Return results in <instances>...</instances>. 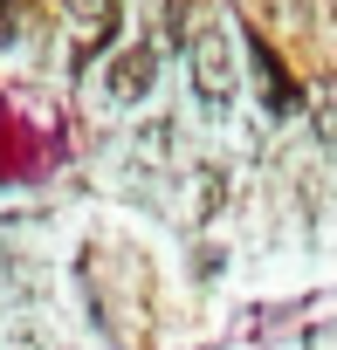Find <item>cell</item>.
Segmentation results:
<instances>
[{"mask_svg": "<svg viewBox=\"0 0 337 350\" xmlns=\"http://www.w3.org/2000/svg\"><path fill=\"white\" fill-rule=\"evenodd\" d=\"M193 90L207 103H227L234 96V69H227V42L221 35H200V49H193Z\"/></svg>", "mask_w": 337, "mask_h": 350, "instance_id": "obj_1", "label": "cell"}, {"mask_svg": "<svg viewBox=\"0 0 337 350\" xmlns=\"http://www.w3.org/2000/svg\"><path fill=\"white\" fill-rule=\"evenodd\" d=\"M151 76H158V55H151V49H124V55L110 62V96H117V103H138V96L151 90Z\"/></svg>", "mask_w": 337, "mask_h": 350, "instance_id": "obj_2", "label": "cell"}, {"mask_svg": "<svg viewBox=\"0 0 337 350\" xmlns=\"http://www.w3.org/2000/svg\"><path fill=\"white\" fill-rule=\"evenodd\" d=\"M62 8H69V14L83 21V28H97V35H103V28L117 21V0H62Z\"/></svg>", "mask_w": 337, "mask_h": 350, "instance_id": "obj_3", "label": "cell"}, {"mask_svg": "<svg viewBox=\"0 0 337 350\" xmlns=\"http://www.w3.org/2000/svg\"><path fill=\"white\" fill-rule=\"evenodd\" d=\"M221 206V172H207V179H200V213H214Z\"/></svg>", "mask_w": 337, "mask_h": 350, "instance_id": "obj_4", "label": "cell"}, {"mask_svg": "<svg viewBox=\"0 0 337 350\" xmlns=\"http://www.w3.org/2000/svg\"><path fill=\"white\" fill-rule=\"evenodd\" d=\"M0 42H14V0H0Z\"/></svg>", "mask_w": 337, "mask_h": 350, "instance_id": "obj_5", "label": "cell"}]
</instances>
